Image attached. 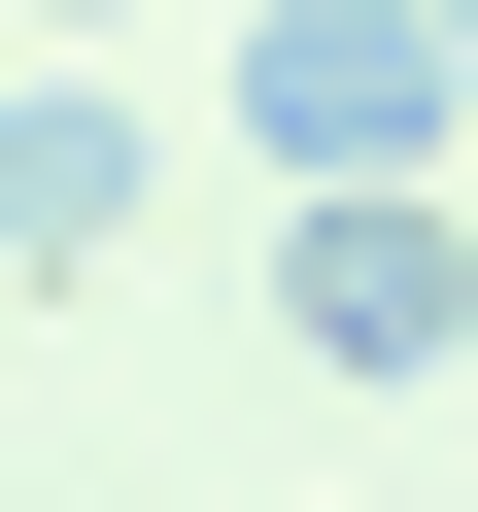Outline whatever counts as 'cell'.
<instances>
[{
	"label": "cell",
	"instance_id": "obj_1",
	"mask_svg": "<svg viewBox=\"0 0 478 512\" xmlns=\"http://www.w3.org/2000/svg\"><path fill=\"white\" fill-rule=\"evenodd\" d=\"M274 342L376 410V376H478V205L444 171H274Z\"/></svg>",
	"mask_w": 478,
	"mask_h": 512
},
{
	"label": "cell",
	"instance_id": "obj_2",
	"mask_svg": "<svg viewBox=\"0 0 478 512\" xmlns=\"http://www.w3.org/2000/svg\"><path fill=\"white\" fill-rule=\"evenodd\" d=\"M239 137L274 171H478V69H444V0H239Z\"/></svg>",
	"mask_w": 478,
	"mask_h": 512
},
{
	"label": "cell",
	"instance_id": "obj_3",
	"mask_svg": "<svg viewBox=\"0 0 478 512\" xmlns=\"http://www.w3.org/2000/svg\"><path fill=\"white\" fill-rule=\"evenodd\" d=\"M137 205H171V103H137L103 35H35V103H0V239H35V274H103Z\"/></svg>",
	"mask_w": 478,
	"mask_h": 512
},
{
	"label": "cell",
	"instance_id": "obj_4",
	"mask_svg": "<svg viewBox=\"0 0 478 512\" xmlns=\"http://www.w3.org/2000/svg\"><path fill=\"white\" fill-rule=\"evenodd\" d=\"M35 35H137V0H35Z\"/></svg>",
	"mask_w": 478,
	"mask_h": 512
},
{
	"label": "cell",
	"instance_id": "obj_5",
	"mask_svg": "<svg viewBox=\"0 0 478 512\" xmlns=\"http://www.w3.org/2000/svg\"><path fill=\"white\" fill-rule=\"evenodd\" d=\"M444 69H478V0H444Z\"/></svg>",
	"mask_w": 478,
	"mask_h": 512
}]
</instances>
